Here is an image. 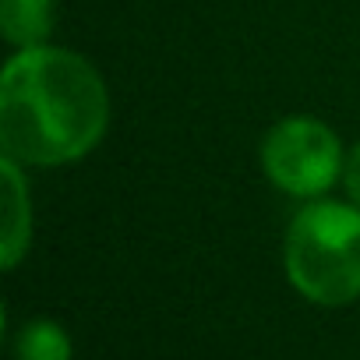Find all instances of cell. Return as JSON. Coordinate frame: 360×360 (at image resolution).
<instances>
[{
	"instance_id": "6da1fadb",
	"label": "cell",
	"mask_w": 360,
	"mask_h": 360,
	"mask_svg": "<svg viewBox=\"0 0 360 360\" xmlns=\"http://www.w3.org/2000/svg\"><path fill=\"white\" fill-rule=\"evenodd\" d=\"M110 124L99 71L57 46H29L0 75V145L25 166H64L89 155Z\"/></svg>"
},
{
	"instance_id": "7a4b0ae2",
	"label": "cell",
	"mask_w": 360,
	"mask_h": 360,
	"mask_svg": "<svg viewBox=\"0 0 360 360\" xmlns=\"http://www.w3.org/2000/svg\"><path fill=\"white\" fill-rule=\"evenodd\" d=\"M286 276L300 297L342 307L360 297V205L311 202L286 233Z\"/></svg>"
},
{
	"instance_id": "3957f363",
	"label": "cell",
	"mask_w": 360,
	"mask_h": 360,
	"mask_svg": "<svg viewBox=\"0 0 360 360\" xmlns=\"http://www.w3.org/2000/svg\"><path fill=\"white\" fill-rule=\"evenodd\" d=\"M262 166L279 191L293 198H318L339 180L346 159L328 124L314 117H286L265 134Z\"/></svg>"
},
{
	"instance_id": "277c9868",
	"label": "cell",
	"mask_w": 360,
	"mask_h": 360,
	"mask_svg": "<svg viewBox=\"0 0 360 360\" xmlns=\"http://www.w3.org/2000/svg\"><path fill=\"white\" fill-rule=\"evenodd\" d=\"M18 166L22 162L4 155V233H0V265L4 269H15L22 262L32 237V209Z\"/></svg>"
},
{
	"instance_id": "5b68a950",
	"label": "cell",
	"mask_w": 360,
	"mask_h": 360,
	"mask_svg": "<svg viewBox=\"0 0 360 360\" xmlns=\"http://www.w3.org/2000/svg\"><path fill=\"white\" fill-rule=\"evenodd\" d=\"M0 29L22 50L46 46L53 32V0H0Z\"/></svg>"
},
{
	"instance_id": "8992f818",
	"label": "cell",
	"mask_w": 360,
	"mask_h": 360,
	"mask_svg": "<svg viewBox=\"0 0 360 360\" xmlns=\"http://www.w3.org/2000/svg\"><path fill=\"white\" fill-rule=\"evenodd\" d=\"M15 356L18 360H71V339L57 321L36 318L18 332Z\"/></svg>"
},
{
	"instance_id": "52a82bcc",
	"label": "cell",
	"mask_w": 360,
	"mask_h": 360,
	"mask_svg": "<svg viewBox=\"0 0 360 360\" xmlns=\"http://www.w3.org/2000/svg\"><path fill=\"white\" fill-rule=\"evenodd\" d=\"M342 184H346V195L353 198V205H360V145L346 155V166H342Z\"/></svg>"
}]
</instances>
